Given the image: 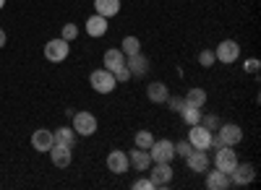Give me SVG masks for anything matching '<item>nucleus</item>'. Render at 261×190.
Segmentation results:
<instances>
[{
    "label": "nucleus",
    "mask_w": 261,
    "mask_h": 190,
    "mask_svg": "<svg viewBox=\"0 0 261 190\" xmlns=\"http://www.w3.org/2000/svg\"><path fill=\"white\" fill-rule=\"evenodd\" d=\"M214 57L220 62H225V66H230V62H235L238 57H241V45H238L235 39H222L214 50Z\"/></svg>",
    "instance_id": "6"
},
{
    "label": "nucleus",
    "mask_w": 261,
    "mask_h": 190,
    "mask_svg": "<svg viewBox=\"0 0 261 190\" xmlns=\"http://www.w3.org/2000/svg\"><path fill=\"white\" fill-rule=\"evenodd\" d=\"M183 102L188 104V107H199V110H204V104H206V91H204L201 86H193V89H188V94L183 97Z\"/></svg>",
    "instance_id": "22"
},
{
    "label": "nucleus",
    "mask_w": 261,
    "mask_h": 190,
    "mask_svg": "<svg viewBox=\"0 0 261 190\" xmlns=\"http://www.w3.org/2000/svg\"><path fill=\"white\" fill-rule=\"evenodd\" d=\"M204 182H206V187L209 190H227L232 182H230V175H225V172H220V170H217V167H214V170H206L204 172Z\"/></svg>",
    "instance_id": "15"
},
{
    "label": "nucleus",
    "mask_w": 261,
    "mask_h": 190,
    "mask_svg": "<svg viewBox=\"0 0 261 190\" xmlns=\"http://www.w3.org/2000/svg\"><path fill=\"white\" fill-rule=\"evenodd\" d=\"M6 42H8V37H6L3 29H0V47H6Z\"/></svg>",
    "instance_id": "35"
},
{
    "label": "nucleus",
    "mask_w": 261,
    "mask_h": 190,
    "mask_svg": "<svg viewBox=\"0 0 261 190\" xmlns=\"http://www.w3.org/2000/svg\"><path fill=\"white\" fill-rule=\"evenodd\" d=\"M125 68L130 71V76H146L149 73V57L144 52L125 55Z\"/></svg>",
    "instance_id": "14"
},
{
    "label": "nucleus",
    "mask_w": 261,
    "mask_h": 190,
    "mask_svg": "<svg viewBox=\"0 0 261 190\" xmlns=\"http://www.w3.org/2000/svg\"><path fill=\"white\" fill-rule=\"evenodd\" d=\"M53 136H55V141H58V143H65V146H71V149L76 146V138H79V136H76V131L71 128V125H63V128H58Z\"/></svg>",
    "instance_id": "23"
},
{
    "label": "nucleus",
    "mask_w": 261,
    "mask_h": 190,
    "mask_svg": "<svg viewBox=\"0 0 261 190\" xmlns=\"http://www.w3.org/2000/svg\"><path fill=\"white\" fill-rule=\"evenodd\" d=\"M125 66V52L123 50H118V47H113V50H107L105 52V57H102V68H107V71H118V68H123Z\"/></svg>",
    "instance_id": "18"
},
{
    "label": "nucleus",
    "mask_w": 261,
    "mask_h": 190,
    "mask_svg": "<svg viewBox=\"0 0 261 190\" xmlns=\"http://www.w3.org/2000/svg\"><path fill=\"white\" fill-rule=\"evenodd\" d=\"M157 185L151 182V177H141V180H136L134 182V190H154Z\"/></svg>",
    "instance_id": "32"
},
{
    "label": "nucleus",
    "mask_w": 261,
    "mask_h": 190,
    "mask_svg": "<svg viewBox=\"0 0 261 190\" xmlns=\"http://www.w3.org/2000/svg\"><path fill=\"white\" fill-rule=\"evenodd\" d=\"M128 164L134 167L136 172H146L151 167V156H149L146 149H134V151H128Z\"/></svg>",
    "instance_id": "17"
},
{
    "label": "nucleus",
    "mask_w": 261,
    "mask_h": 190,
    "mask_svg": "<svg viewBox=\"0 0 261 190\" xmlns=\"http://www.w3.org/2000/svg\"><path fill=\"white\" fill-rule=\"evenodd\" d=\"M186 164H188V170H191V172H199V175H204V172L209 170L212 159H209V154H206V151H201V149H193V151L186 156Z\"/></svg>",
    "instance_id": "11"
},
{
    "label": "nucleus",
    "mask_w": 261,
    "mask_h": 190,
    "mask_svg": "<svg viewBox=\"0 0 261 190\" xmlns=\"http://www.w3.org/2000/svg\"><path fill=\"white\" fill-rule=\"evenodd\" d=\"M89 83H92V89H94L97 94H113L115 86H118L115 76L107 71V68H97V71H92V73H89Z\"/></svg>",
    "instance_id": "1"
},
{
    "label": "nucleus",
    "mask_w": 261,
    "mask_h": 190,
    "mask_svg": "<svg viewBox=\"0 0 261 190\" xmlns=\"http://www.w3.org/2000/svg\"><path fill=\"white\" fill-rule=\"evenodd\" d=\"M68 52H71V47H68V42H65L63 37L50 39L47 45H45V57H47L50 62H63L65 57H68Z\"/></svg>",
    "instance_id": "8"
},
{
    "label": "nucleus",
    "mask_w": 261,
    "mask_h": 190,
    "mask_svg": "<svg viewBox=\"0 0 261 190\" xmlns=\"http://www.w3.org/2000/svg\"><path fill=\"white\" fill-rule=\"evenodd\" d=\"M188 143L193 146V149L209 151V146H212V131H209V128H204L201 122L191 125V131H188Z\"/></svg>",
    "instance_id": "5"
},
{
    "label": "nucleus",
    "mask_w": 261,
    "mask_h": 190,
    "mask_svg": "<svg viewBox=\"0 0 261 190\" xmlns=\"http://www.w3.org/2000/svg\"><path fill=\"white\" fill-rule=\"evenodd\" d=\"M53 143H55V136H53V131H47V128H37V131L32 133L34 151H50Z\"/></svg>",
    "instance_id": "16"
},
{
    "label": "nucleus",
    "mask_w": 261,
    "mask_h": 190,
    "mask_svg": "<svg viewBox=\"0 0 261 190\" xmlns=\"http://www.w3.org/2000/svg\"><path fill=\"white\" fill-rule=\"evenodd\" d=\"M113 76H115V81L118 83H125V81H130V78H134V76H130V71L123 66V68H118V71H113Z\"/></svg>",
    "instance_id": "33"
},
{
    "label": "nucleus",
    "mask_w": 261,
    "mask_h": 190,
    "mask_svg": "<svg viewBox=\"0 0 261 190\" xmlns=\"http://www.w3.org/2000/svg\"><path fill=\"white\" fill-rule=\"evenodd\" d=\"M50 159H53V164L58 167V170H65V167H68L71 164V159H73V149H71V146H65V143H53L50 146Z\"/></svg>",
    "instance_id": "10"
},
{
    "label": "nucleus",
    "mask_w": 261,
    "mask_h": 190,
    "mask_svg": "<svg viewBox=\"0 0 261 190\" xmlns=\"http://www.w3.org/2000/svg\"><path fill=\"white\" fill-rule=\"evenodd\" d=\"M201 125L214 133L217 128H220V117H217V115H201Z\"/></svg>",
    "instance_id": "29"
},
{
    "label": "nucleus",
    "mask_w": 261,
    "mask_h": 190,
    "mask_svg": "<svg viewBox=\"0 0 261 190\" xmlns=\"http://www.w3.org/2000/svg\"><path fill=\"white\" fill-rule=\"evenodd\" d=\"M107 170H110L113 175H125V172L130 170V164H128V154H125V151H120V149L110 151V154H107Z\"/></svg>",
    "instance_id": "13"
},
{
    "label": "nucleus",
    "mask_w": 261,
    "mask_h": 190,
    "mask_svg": "<svg viewBox=\"0 0 261 190\" xmlns=\"http://www.w3.org/2000/svg\"><path fill=\"white\" fill-rule=\"evenodd\" d=\"M165 104H167V107H170L172 112H180L186 102H183V97H167V102H165Z\"/></svg>",
    "instance_id": "31"
},
{
    "label": "nucleus",
    "mask_w": 261,
    "mask_h": 190,
    "mask_svg": "<svg viewBox=\"0 0 261 190\" xmlns=\"http://www.w3.org/2000/svg\"><path fill=\"white\" fill-rule=\"evenodd\" d=\"M94 11L105 18H113L120 13V0H94Z\"/></svg>",
    "instance_id": "21"
},
{
    "label": "nucleus",
    "mask_w": 261,
    "mask_h": 190,
    "mask_svg": "<svg viewBox=\"0 0 261 190\" xmlns=\"http://www.w3.org/2000/svg\"><path fill=\"white\" fill-rule=\"evenodd\" d=\"M86 34L94 37V39L105 37V34H107V18H105V16H99V13L89 16V18H86Z\"/></svg>",
    "instance_id": "20"
},
{
    "label": "nucleus",
    "mask_w": 261,
    "mask_h": 190,
    "mask_svg": "<svg viewBox=\"0 0 261 190\" xmlns=\"http://www.w3.org/2000/svg\"><path fill=\"white\" fill-rule=\"evenodd\" d=\"M60 37H63L65 42L76 39V37H79V26H76V24H65V26H63V34H60Z\"/></svg>",
    "instance_id": "30"
},
{
    "label": "nucleus",
    "mask_w": 261,
    "mask_h": 190,
    "mask_svg": "<svg viewBox=\"0 0 261 190\" xmlns=\"http://www.w3.org/2000/svg\"><path fill=\"white\" fill-rule=\"evenodd\" d=\"M149 156H151V162H172L175 159V143L167 138H162V141L154 138V143L149 146Z\"/></svg>",
    "instance_id": "4"
},
{
    "label": "nucleus",
    "mask_w": 261,
    "mask_h": 190,
    "mask_svg": "<svg viewBox=\"0 0 261 190\" xmlns=\"http://www.w3.org/2000/svg\"><path fill=\"white\" fill-rule=\"evenodd\" d=\"M243 71L256 73V71H258V60H246V62H243Z\"/></svg>",
    "instance_id": "34"
},
{
    "label": "nucleus",
    "mask_w": 261,
    "mask_h": 190,
    "mask_svg": "<svg viewBox=\"0 0 261 190\" xmlns=\"http://www.w3.org/2000/svg\"><path fill=\"white\" fill-rule=\"evenodd\" d=\"M217 154H214V167L220 172H225V175H230L235 167H238V154H235V146H220V149H214Z\"/></svg>",
    "instance_id": "3"
},
{
    "label": "nucleus",
    "mask_w": 261,
    "mask_h": 190,
    "mask_svg": "<svg viewBox=\"0 0 261 190\" xmlns=\"http://www.w3.org/2000/svg\"><path fill=\"white\" fill-rule=\"evenodd\" d=\"M256 180V170H253V164H241V162H238V167H235V170L230 172V182L232 185H251Z\"/></svg>",
    "instance_id": "12"
},
{
    "label": "nucleus",
    "mask_w": 261,
    "mask_h": 190,
    "mask_svg": "<svg viewBox=\"0 0 261 190\" xmlns=\"http://www.w3.org/2000/svg\"><path fill=\"white\" fill-rule=\"evenodd\" d=\"M191 151H193V146L188 143V138H186V141H178V143H175V156L186 159V156H188Z\"/></svg>",
    "instance_id": "28"
},
{
    "label": "nucleus",
    "mask_w": 261,
    "mask_h": 190,
    "mask_svg": "<svg viewBox=\"0 0 261 190\" xmlns=\"http://www.w3.org/2000/svg\"><path fill=\"white\" fill-rule=\"evenodd\" d=\"M120 50H123L125 55L141 52V39H139V37H125V39H123V45H120Z\"/></svg>",
    "instance_id": "25"
},
{
    "label": "nucleus",
    "mask_w": 261,
    "mask_h": 190,
    "mask_svg": "<svg viewBox=\"0 0 261 190\" xmlns=\"http://www.w3.org/2000/svg\"><path fill=\"white\" fill-rule=\"evenodd\" d=\"M214 62H217V57H214V50H201V52H199V66L209 68V66H214Z\"/></svg>",
    "instance_id": "27"
},
{
    "label": "nucleus",
    "mask_w": 261,
    "mask_h": 190,
    "mask_svg": "<svg viewBox=\"0 0 261 190\" xmlns=\"http://www.w3.org/2000/svg\"><path fill=\"white\" fill-rule=\"evenodd\" d=\"M151 182H154L157 187H165L172 182V177H175V172H172L170 162H151Z\"/></svg>",
    "instance_id": "7"
},
{
    "label": "nucleus",
    "mask_w": 261,
    "mask_h": 190,
    "mask_svg": "<svg viewBox=\"0 0 261 190\" xmlns=\"http://www.w3.org/2000/svg\"><path fill=\"white\" fill-rule=\"evenodd\" d=\"M71 117H73V125H71V128L76 131V136H94L97 128H99V120H97L92 112H86V110L73 112Z\"/></svg>",
    "instance_id": "2"
},
{
    "label": "nucleus",
    "mask_w": 261,
    "mask_h": 190,
    "mask_svg": "<svg viewBox=\"0 0 261 190\" xmlns=\"http://www.w3.org/2000/svg\"><path fill=\"white\" fill-rule=\"evenodd\" d=\"M134 141H136V149H146V151H149V146L154 143V136H151L149 131H139Z\"/></svg>",
    "instance_id": "26"
},
{
    "label": "nucleus",
    "mask_w": 261,
    "mask_h": 190,
    "mask_svg": "<svg viewBox=\"0 0 261 190\" xmlns=\"http://www.w3.org/2000/svg\"><path fill=\"white\" fill-rule=\"evenodd\" d=\"M3 6H6V0H0V8H3Z\"/></svg>",
    "instance_id": "36"
},
{
    "label": "nucleus",
    "mask_w": 261,
    "mask_h": 190,
    "mask_svg": "<svg viewBox=\"0 0 261 190\" xmlns=\"http://www.w3.org/2000/svg\"><path fill=\"white\" fill-rule=\"evenodd\" d=\"M146 97H149V102H154V104H165L167 97H170L167 83H162V81H151L149 86H146Z\"/></svg>",
    "instance_id": "19"
},
{
    "label": "nucleus",
    "mask_w": 261,
    "mask_h": 190,
    "mask_svg": "<svg viewBox=\"0 0 261 190\" xmlns=\"http://www.w3.org/2000/svg\"><path fill=\"white\" fill-rule=\"evenodd\" d=\"M188 125H196V122H201V110L199 107H188V104H183V110L178 112Z\"/></svg>",
    "instance_id": "24"
},
{
    "label": "nucleus",
    "mask_w": 261,
    "mask_h": 190,
    "mask_svg": "<svg viewBox=\"0 0 261 190\" xmlns=\"http://www.w3.org/2000/svg\"><path fill=\"white\" fill-rule=\"evenodd\" d=\"M214 133L220 136L222 146H238V143L243 141V128H241V125H235V122H225V125H220V128H217Z\"/></svg>",
    "instance_id": "9"
}]
</instances>
